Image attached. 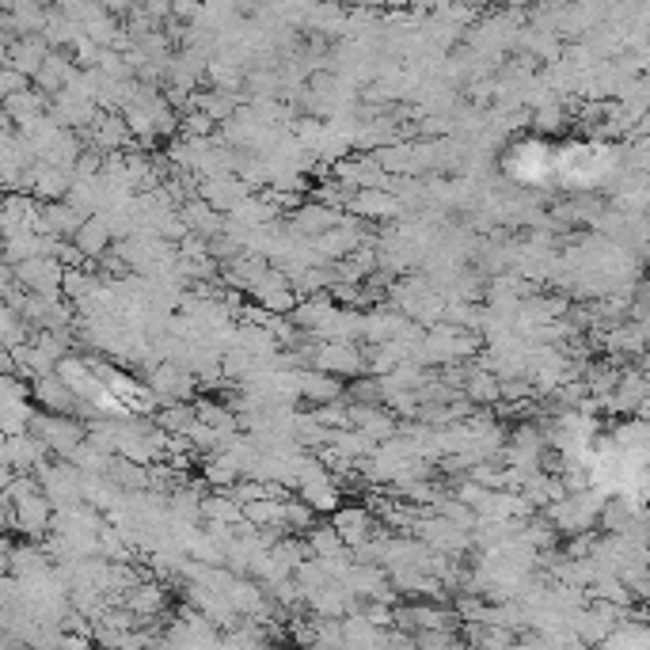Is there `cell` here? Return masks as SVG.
I'll use <instances>...</instances> for the list:
<instances>
[{
	"label": "cell",
	"instance_id": "3957f363",
	"mask_svg": "<svg viewBox=\"0 0 650 650\" xmlns=\"http://www.w3.org/2000/svg\"><path fill=\"white\" fill-rule=\"evenodd\" d=\"M126 605H130V612H134L137 620L141 616H156V612L164 609V590L153 586V582H141V586H134V590L126 593Z\"/></svg>",
	"mask_w": 650,
	"mask_h": 650
},
{
	"label": "cell",
	"instance_id": "7a4b0ae2",
	"mask_svg": "<svg viewBox=\"0 0 650 650\" xmlns=\"http://www.w3.org/2000/svg\"><path fill=\"white\" fill-rule=\"evenodd\" d=\"M601 650H647V628H643V620H620L609 631V639L601 643Z\"/></svg>",
	"mask_w": 650,
	"mask_h": 650
},
{
	"label": "cell",
	"instance_id": "6da1fadb",
	"mask_svg": "<svg viewBox=\"0 0 650 650\" xmlns=\"http://www.w3.org/2000/svg\"><path fill=\"white\" fill-rule=\"evenodd\" d=\"M552 164H555L552 153H548L540 141H521V145L514 149V156H510V172H514L517 179H525V183L544 179Z\"/></svg>",
	"mask_w": 650,
	"mask_h": 650
}]
</instances>
